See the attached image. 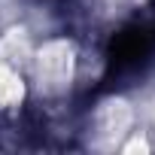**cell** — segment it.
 I'll list each match as a JSON object with an SVG mask.
<instances>
[{
	"mask_svg": "<svg viewBox=\"0 0 155 155\" xmlns=\"http://www.w3.org/2000/svg\"><path fill=\"white\" fill-rule=\"evenodd\" d=\"M40 85L46 91L64 88L70 79V49L64 43H52L43 55H40Z\"/></svg>",
	"mask_w": 155,
	"mask_h": 155,
	"instance_id": "1",
	"label": "cell"
},
{
	"mask_svg": "<svg viewBox=\"0 0 155 155\" xmlns=\"http://www.w3.org/2000/svg\"><path fill=\"white\" fill-rule=\"evenodd\" d=\"M18 97H21V79L12 70L0 67V107L3 104H15Z\"/></svg>",
	"mask_w": 155,
	"mask_h": 155,
	"instance_id": "2",
	"label": "cell"
}]
</instances>
